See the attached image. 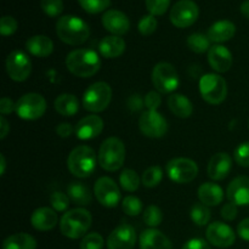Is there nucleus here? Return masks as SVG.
I'll list each match as a JSON object with an SVG mask.
<instances>
[{
  "mask_svg": "<svg viewBox=\"0 0 249 249\" xmlns=\"http://www.w3.org/2000/svg\"><path fill=\"white\" fill-rule=\"evenodd\" d=\"M199 9L192 0H180L170 10V21L178 28H187L197 21Z\"/></svg>",
  "mask_w": 249,
  "mask_h": 249,
  "instance_id": "obj_11",
  "label": "nucleus"
},
{
  "mask_svg": "<svg viewBox=\"0 0 249 249\" xmlns=\"http://www.w3.org/2000/svg\"><path fill=\"white\" fill-rule=\"evenodd\" d=\"M138 28L142 36H151L157 29V19L153 15H146L139 21Z\"/></svg>",
  "mask_w": 249,
  "mask_h": 249,
  "instance_id": "obj_41",
  "label": "nucleus"
},
{
  "mask_svg": "<svg viewBox=\"0 0 249 249\" xmlns=\"http://www.w3.org/2000/svg\"><path fill=\"white\" fill-rule=\"evenodd\" d=\"M0 129H1V133H0V138H1V140H4V139L6 138L7 133L10 131V125H9V123H7L6 119H5L4 116L0 117Z\"/></svg>",
  "mask_w": 249,
  "mask_h": 249,
  "instance_id": "obj_53",
  "label": "nucleus"
},
{
  "mask_svg": "<svg viewBox=\"0 0 249 249\" xmlns=\"http://www.w3.org/2000/svg\"><path fill=\"white\" fill-rule=\"evenodd\" d=\"M104 129V121L96 114L84 117L75 125V135L79 140H91L99 136Z\"/></svg>",
  "mask_w": 249,
  "mask_h": 249,
  "instance_id": "obj_18",
  "label": "nucleus"
},
{
  "mask_svg": "<svg viewBox=\"0 0 249 249\" xmlns=\"http://www.w3.org/2000/svg\"><path fill=\"white\" fill-rule=\"evenodd\" d=\"M165 170L169 179L177 184H189L194 181L198 174L197 163L190 158L184 157L169 160Z\"/></svg>",
  "mask_w": 249,
  "mask_h": 249,
  "instance_id": "obj_10",
  "label": "nucleus"
},
{
  "mask_svg": "<svg viewBox=\"0 0 249 249\" xmlns=\"http://www.w3.org/2000/svg\"><path fill=\"white\" fill-rule=\"evenodd\" d=\"M139 128L143 135L158 139L165 135L168 130V123L160 112L147 109L139 118Z\"/></svg>",
  "mask_w": 249,
  "mask_h": 249,
  "instance_id": "obj_12",
  "label": "nucleus"
},
{
  "mask_svg": "<svg viewBox=\"0 0 249 249\" xmlns=\"http://www.w3.org/2000/svg\"><path fill=\"white\" fill-rule=\"evenodd\" d=\"M17 31V21L11 16H2L0 19V33L4 36H12Z\"/></svg>",
  "mask_w": 249,
  "mask_h": 249,
  "instance_id": "obj_45",
  "label": "nucleus"
},
{
  "mask_svg": "<svg viewBox=\"0 0 249 249\" xmlns=\"http://www.w3.org/2000/svg\"><path fill=\"white\" fill-rule=\"evenodd\" d=\"M73 131H75V129H73V126L70 123H62L56 128V133L61 138H70Z\"/></svg>",
  "mask_w": 249,
  "mask_h": 249,
  "instance_id": "obj_51",
  "label": "nucleus"
},
{
  "mask_svg": "<svg viewBox=\"0 0 249 249\" xmlns=\"http://www.w3.org/2000/svg\"><path fill=\"white\" fill-rule=\"evenodd\" d=\"M55 109L63 117H73L79 111V101L73 94H61L55 100Z\"/></svg>",
  "mask_w": 249,
  "mask_h": 249,
  "instance_id": "obj_30",
  "label": "nucleus"
},
{
  "mask_svg": "<svg viewBox=\"0 0 249 249\" xmlns=\"http://www.w3.org/2000/svg\"><path fill=\"white\" fill-rule=\"evenodd\" d=\"M221 216L228 221L236 219V216H237V206L231 203V202L224 204V207L221 208Z\"/></svg>",
  "mask_w": 249,
  "mask_h": 249,
  "instance_id": "obj_47",
  "label": "nucleus"
},
{
  "mask_svg": "<svg viewBox=\"0 0 249 249\" xmlns=\"http://www.w3.org/2000/svg\"><path fill=\"white\" fill-rule=\"evenodd\" d=\"M162 104V97L160 94L157 91H150L145 96V106L148 109H152V111H157L158 107Z\"/></svg>",
  "mask_w": 249,
  "mask_h": 249,
  "instance_id": "obj_46",
  "label": "nucleus"
},
{
  "mask_svg": "<svg viewBox=\"0 0 249 249\" xmlns=\"http://www.w3.org/2000/svg\"><path fill=\"white\" fill-rule=\"evenodd\" d=\"M46 111V101L40 94L29 92L23 95L16 102V113L24 121H36L44 116Z\"/></svg>",
  "mask_w": 249,
  "mask_h": 249,
  "instance_id": "obj_9",
  "label": "nucleus"
},
{
  "mask_svg": "<svg viewBox=\"0 0 249 249\" xmlns=\"http://www.w3.org/2000/svg\"><path fill=\"white\" fill-rule=\"evenodd\" d=\"M104 237L97 232L88 233L80 242V249H102L104 248Z\"/></svg>",
  "mask_w": 249,
  "mask_h": 249,
  "instance_id": "obj_39",
  "label": "nucleus"
},
{
  "mask_svg": "<svg viewBox=\"0 0 249 249\" xmlns=\"http://www.w3.org/2000/svg\"><path fill=\"white\" fill-rule=\"evenodd\" d=\"M94 194L99 203L107 208L116 207L121 199V191H119V187L117 186L116 181L107 177L100 178L95 182Z\"/></svg>",
  "mask_w": 249,
  "mask_h": 249,
  "instance_id": "obj_14",
  "label": "nucleus"
},
{
  "mask_svg": "<svg viewBox=\"0 0 249 249\" xmlns=\"http://www.w3.org/2000/svg\"><path fill=\"white\" fill-rule=\"evenodd\" d=\"M233 158L238 165L249 168V141L242 142L236 147L235 152H233Z\"/></svg>",
  "mask_w": 249,
  "mask_h": 249,
  "instance_id": "obj_44",
  "label": "nucleus"
},
{
  "mask_svg": "<svg viewBox=\"0 0 249 249\" xmlns=\"http://www.w3.org/2000/svg\"><path fill=\"white\" fill-rule=\"evenodd\" d=\"M99 164L107 172H117L125 160V146L118 138H108L100 146Z\"/></svg>",
  "mask_w": 249,
  "mask_h": 249,
  "instance_id": "obj_5",
  "label": "nucleus"
},
{
  "mask_svg": "<svg viewBox=\"0 0 249 249\" xmlns=\"http://www.w3.org/2000/svg\"><path fill=\"white\" fill-rule=\"evenodd\" d=\"M124 50H125V41L121 36H105L99 44L100 53L106 58L119 57L124 53Z\"/></svg>",
  "mask_w": 249,
  "mask_h": 249,
  "instance_id": "obj_26",
  "label": "nucleus"
},
{
  "mask_svg": "<svg viewBox=\"0 0 249 249\" xmlns=\"http://www.w3.org/2000/svg\"><path fill=\"white\" fill-rule=\"evenodd\" d=\"M0 165H1V169H0V175H4L5 168H6V160H5L4 155H0Z\"/></svg>",
  "mask_w": 249,
  "mask_h": 249,
  "instance_id": "obj_55",
  "label": "nucleus"
},
{
  "mask_svg": "<svg viewBox=\"0 0 249 249\" xmlns=\"http://www.w3.org/2000/svg\"><path fill=\"white\" fill-rule=\"evenodd\" d=\"M26 48L33 56L46 57L53 53V43L46 36H33L26 41Z\"/></svg>",
  "mask_w": 249,
  "mask_h": 249,
  "instance_id": "obj_27",
  "label": "nucleus"
},
{
  "mask_svg": "<svg viewBox=\"0 0 249 249\" xmlns=\"http://www.w3.org/2000/svg\"><path fill=\"white\" fill-rule=\"evenodd\" d=\"M91 214L84 208H75L66 212L61 218L60 230L63 236L72 240L83 237L91 226Z\"/></svg>",
  "mask_w": 249,
  "mask_h": 249,
  "instance_id": "obj_3",
  "label": "nucleus"
},
{
  "mask_svg": "<svg viewBox=\"0 0 249 249\" xmlns=\"http://www.w3.org/2000/svg\"><path fill=\"white\" fill-rule=\"evenodd\" d=\"M168 106L170 111L179 118H189L194 112L192 102L181 94H173L168 97Z\"/></svg>",
  "mask_w": 249,
  "mask_h": 249,
  "instance_id": "obj_29",
  "label": "nucleus"
},
{
  "mask_svg": "<svg viewBox=\"0 0 249 249\" xmlns=\"http://www.w3.org/2000/svg\"><path fill=\"white\" fill-rule=\"evenodd\" d=\"M199 91L206 102L211 105H220L228 95V85L225 79L219 74L208 73L199 80Z\"/></svg>",
  "mask_w": 249,
  "mask_h": 249,
  "instance_id": "obj_7",
  "label": "nucleus"
},
{
  "mask_svg": "<svg viewBox=\"0 0 249 249\" xmlns=\"http://www.w3.org/2000/svg\"><path fill=\"white\" fill-rule=\"evenodd\" d=\"M78 2L89 14H99L109 6L111 0H78Z\"/></svg>",
  "mask_w": 249,
  "mask_h": 249,
  "instance_id": "obj_38",
  "label": "nucleus"
},
{
  "mask_svg": "<svg viewBox=\"0 0 249 249\" xmlns=\"http://www.w3.org/2000/svg\"><path fill=\"white\" fill-rule=\"evenodd\" d=\"M102 24L109 33L117 36H124L130 29V21L126 15L119 10H108L105 12L102 16Z\"/></svg>",
  "mask_w": 249,
  "mask_h": 249,
  "instance_id": "obj_17",
  "label": "nucleus"
},
{
  "mask_svg": "<svg viewBox=\"0 0 249 249\" xmlns=\"http://www.w3.org/2000/svg\"><path fill=\"white\" fill-rule=\"evenodd\" d=\"M181 249H211V247L202 238H192V240L187 241Z\"/></svg>",
  "mask_w": 249,
  "mask_h": 249,
  "instance_id": "obj_49",
  "label": "nucleus"
},
{
  "mask_svg": "<svg viewBox=\"0 0 249 249\" xmlns=\"http://www.w3.org/2000/svg\"><path fill=\"white\" fill-rule=\"evenodd\" d=\"M123 212L129 216H136L142 212V202L135 196H126L122 203Z\"/></svg>",
  "mask_w": 249,
  "mask_h": 249,
  "instance_id": "obj_36",
  "label": "nucleus"
},
{
  "mask_svg": "<svg viewBox=\"0 0 249 249\" xmlns=\"http://www.w3.org/2000/svg\"><path fill=\"white\" fill-rule=\"evenodd\" d=\"M66 66L72 74L80 78H90L99 72L101 61L94 50L78 49L68 53Z\"/></svg>",
  "mask_w": 249,
  "mask_h": 249,
  "instance_id": "obj_1",
  "label": "nucleus"
},
{
  "mask_svg": "<svg viewBox=\"0 0 249 249\" xmlns=\"http://www.w3.org/2000/svg\"><path fill=\"white\" fill-rule=\"evenodd\" d=\"M191 219L196 225L204 226L211 220V211L203 203H196L191 208Z\"/></svg>",
  "mask_w": 249,
  "mask_h": 249,
  "instance_id": "obj_34",
  "label": "nucleus"
},
{
  "mask_svg": "<svg viewBox=\"0 0 249 249\" xmlns=\"http://www.w3.org/2000/svg\"><path fill=\"white\" fill-rule=\"evenodd\" d=\"M232 168V158L229 153L219 152L211 158L208 163V177L211 179L220 181L228 178Z\"/></svg>",
  "mask_w": 249,
  "mask_h": 249,
  "instance_id": "obj_19",
  "label": "nucleus"
},
{
  "mask_svg": "<svg viewBox=\"0 0 249 249\" xmlns=\"http://www.w3.org/2000/svg\"><path fill=\"white\" fill-rule=\"evenodd\" d=\"M31 223L32 226L38 231L53 230L57 224V213L49 207H41L33 212Z\"/></svg>",
  "mask_w": 249,
  "mask_h": 249,
  "instance_id": "obj_22",
  "label": "nucleus"
},
{
  "mask_svg": "<svg viewBox=\"0 0 249 249\" xmlns=\"http://www.w3.org/2000/svg\"><path fill=\"white\" fill-rule=\"evenodd\" d=\"M241 14L249 18V0H246V1L242 2V5H241Z\"/></svg>",
  "mask_w": 249,
  "mask_h": 249,
  "instance_id": "obj_54",
  "label": "nucleus"
},
{
  "mask_svg": "<svg viewBox=\"0 0 249 249\" xmlns=\"http://www.w3.org/2000/svg\"><path fill=\"white\" fill-rule=\"evenodd\" d=\"M143 221L150 228H156L163 221V213L157 206H150L143 212Z\"/></svg>",
  "mask_w": 249,
  "mask_h": 249,
  "instance_id": "obj_37",
  "label": "nucleus"
},
{
  "mask_svg": "<svg viewBox=\"0 0 249 249\" xmlns=\"http://www.w3.org/2000/svg\"><path fill=\"white\" fill-rule=\"evenodd\" d=\"M146 9L153 16H162L165 14L170 4V0H145Z\"/></svg>",
  "mask_w": 249,
  "mask_h": 249,
  "instance_id": "obj_42",
  "label": "nucleus"
},
{
  "mask_svg": "<svg viewBox=\"0 0 249 249\" xmlns=\"http://www.w3.org/2000/svg\"><path fill=\"white\" fill-rule=\"evenodd\" d=\"M152 83L158 92L170 94L179 87V75L174 66L168 62H160L153 67Z\"/></svg>",
  "mask_w": 249,
  "mask_h": 249,
  "instance_id": "obj_8",
  "label": "nucleus"
},
{
  "mask_svg": "<svg viewBox=\"0 0 249 249\" xmlns=\"http://www.w3.org/2000/svg\"><path fill=\"white\" fill-rule=\"evenodd\" d=\"M67 196L70 197L73 203L78 204V206H88L92 201L89 186H87L84 182L79 181H73L68 185Z\"/></svg>",
  "mask_w": 249,
  "mask_h": 249,
  "instance_id": "obj_28",
  "label": "nucleus"
},
{
  "mask_svg": "<svg viewBox=\"0 0 249 249\" xmlns=\"http://www.w3.org/2000/svg\"><path fill=\"white\" fill-rule=\"evenodd\" d=\"M12 111H16V104H14L9 97H2L1 101H0V112H1L2 116L10 114Z\"/></svg>",
  "mask_w": 249,
  "mask_h": 249,
  "instance_id": "obj_50",
  "label": "nucleus"
},
{
  "mask_svg": "<svg viewBox=\"0 0 249 249\" xmlns=\"http://www.w3.org/2000/svg\"><path fill=\"white\" fill-rule=\"evenodd\" d=\"M207 240L219 248H228L235 243L236 236L232 229L221 221H214L207 229Z\"/></svg>",
  "mask_w": 249,
  "mask_h": 249,
  "instance_id": "obj_16",
  "label": "nucleus"
},
{
  "mask_svg": "<svg viewBox=\"0 0 249 249\" xmlns=\"http://www.w3.org/2000/svg\"><path fill=\"white\" fill-rule=\"evenodd\" d=\"M226 196L236 206H249V178L238 177L233 179L229 185Z\"/></svg>",
  "mask_w": 249,
  "mask_h": 249,
  "instance_id": "obj_20",
  "label": "nucleus"
},
{
  "mask_svg": "<svg viewBox=\"0 0 249 249\" xmlns=\"http://www.w3.org/2000/svg\"><path fill=\"white\" fill-rule=\"evenodd\" d=\"M187 46L196 53H203L211 49V40L202 33H194L187 38Z\"/></svg>",
  "mask_w": 249,
  "mask_h": 249,
  "instance_id": "obj_32",
  "label": "nucleus"
},
{
  "mask_svg": "<svg viewBox=\"0 0 249 249\" xmlns=\"http://www.w3.org/2000/svg\"><path fill=\"white\" fill-rule=\"evenodd\" d=\"M208 62L214 71L219 73H225L232 66V53L225 46L214 45L208 51Z\"/></svg>",
  "mask_w": 249,
  "mask_h": 249,
  "instance_id": "obj_21",
  "label": "nucleus"
},
{
  "mask_svg": "<svg viewBox=\"0 0 249 249\" xmlns=\"http://www.w3.org/2000/svg\"><path fill=\"white\" fill-rule=\"evenodd\" d=\"M248 126H249V121H248Z\"/></svg>",
  "mask_w": 249,
  "mask_h": 249,
  "instance_id": "obj_56",
  "label": "nucleus"
},
{
  "mask_svg": "<svg viewBox=\"0 0 249 249\" xmlns=\"http://www.w3.org/2000/svg\"><path fill=\"white\" fill-rule=\"evenodd\" d=\"M143 104H145V100L141 99L140 95H131L130 97L126 101V105H128V108L130 109L131 112H138L140 111L143 107Z\"/></svg>",
  "mask_w": 249,
  "mask_h": 249,
  "instance_id": "obj_48",
  "label": "nucleus"
},
{
  "mask_svg": "<svg viewBox=\"0 0 249 249\" xmlns=\"http://www.w3.org/2000/svg\"><path fill=\"white\" fill-rule=\"evenodd\" d=\"M40 6L45 15L50 17H57L63 11L62 0H40Z\"/></svg>",
  "mask_w": 249,
  "mask_h": 249,
  "instance_id": "obj_40",
  "label": "nucleus"
},
{
  "mask_svg": "<svg viewBox=\"0 0 249 249\" xmlns=\"http://www.w3.org/2000/svg\"><path fill=\"white\" fill-rule=\"evenodd\" d=\"M135 243V229L130 224L126 223L117 226L107 238V247H108V249H133Z\"/></svg>",
  "mask_w": 249,
  "mask_h": 249,
  "instance_id": "obj_15",
  "label": "nucleus"
},
{
  "mask_svg": "<svg viewBox=\"0 0 249 249\" xmlns=\"http://www.w3.org/2000/svg\"><path fill=\"white\" fill-rule=\"evenodd\" d=\"M236 33V26L231 21L228 19H221V21L215 22L209 27L207 32V36L209 40L214 43H225L233 38Z\"/></svg>",
  "mask_w": 249,
  "mask_h": 249,
  "instance_id": "obj_24",
  "label": "nucleus"
},
{
  "mask_svg": "<svg viewBox=\"0 0 249 249\" xmlns=\"http://www.w3.org/2000/svg\"><path fill=\"white\" fill-rule=\"evenodd\" d=\"M119 182L125 191L134 192L139 189L140 179H139V175L136 174V172H134L133 169H124L119 177Z\"/></svg>",
  "mask_w": 249,
  "mask_h": 249,
  "instance_id": "obj_33",
  "label": "nucleus"
},
{
  "mask_svg": "<svg viewBox=\"0 0 249 249\" xmlns=\"http://www.w3.org/2000/svg\"><path fill=\"white\" fill-rule=\"evenodd\" d=\"M140 249H173V245L160 230L148 229L140 235Z\"/></svg>",
  "mask_w": 249,
  "mask_h": 249,
  "instance_id": "obj_23",
  "label": "nucleus"
},
{
  "mask_svg": "<svg viewBox=\"0 0 249 249\" xmlns=\"http://www.w3.org/2000/svg\"><path fill=\"white\" fill-rule=\"evenodd\" d=\"M36 241L28 233H15L2 242V249H36Z\"/></svg>",
  "mask_w": 249,
  "mask_h": 249,
  "instance_id": "obj_31",
  "label": "nucleus"
},
{
  "mask_svg": "<svg viewBox=\"0 0 249 249\" xmlns=\"http://www.w3.org/2000/svg\"><path fill=\"white\" fill-rule=\"evenodd\" d=\"M112 99V89L107 83L97 82L90 85L83 96V106L89 112H102L108 107Z\"/></svg>",
  "mask_w": 249,
  "mask_h": 249,
  "instance_id": "obj_6",
  "label": "nucleus"
},
{
  "mask_svg": "<svg viewBox=\"0 0 249 249\" xmlns=\"http://www.w3.org/2000/svg\"><path fill=\"white\" fill-rule=\"evenodd\" d=\"M163 179V170L160 165L147 168L142 174V184L146 187H156Z\"/></svg>",
  "mask_w": 249,
  "mask_h": 249,
  "instance_id": "obj_35",
  "label": "nucleus"
},
{
  "mask_svg": "<svg viewBox=\"0 0 249 249\" xmlns=\"http://www.w3.org/2000/svg\"><path fill=\"white\" fill-rule=\"evenodd\" d=\"M237 232L242 240L249 241V218L241 221L237 226Z\"/></svg>",
  "mask_w": 249,
  "mask_h": 249,
  "instance_id": "obj_52",
  "label": "nucleus"
},
{
  "mask_svg": "<svg viewBox=\"0 0 249 249\" xmlns=\"http://www.w3.org/2000/svg\"><path fill=\"white\" fill-rule=\"evenodd\" d=\"M198 198L207 207L219 206L224 199V191L219 185L204 182L198 189Z\"/></svg>",
  "mask_w": 249,
  "mask_h": 249,
  "instance_id": "obj_25",
  "label": "nucleus"
},
{
  "mask_svg": "<svg viewBox=\"0 0 249 249\" xmlns=\"http://www.w3.org/2000/svg\"><path fill=\"white\" fill-rule=\"evenodd\" d=\"M96 153L89 146H78L70 153L67 160L68 170L77 178H88L96 168Z\"/></svg>",
  "mask_w": 249,
  "mask_h": 249,
  "instance_id": "obj_4",
  "label": "nucleus"
},
{
  "mask_svg": "<svg viewBox=\"0 0 249 249\" xmlns=\"http://www.w3.org/2000/svg\"><path fill=\"white\" fill-rule=\"evenodd\" d=\"M56 33L63 43L68 45H80L88 40L90 29L87 22L80 17L66 15L58 18L56 23Z\"/></svg>",
  "mask_w": 249,
  "mask_h": 249,
  "instance_id": "obj_2",
  "label": "nucleus"
},
{
  "mask_svg": "<svg viewBox=\"0 0 249 249\" xmlns=\"http://www.w3.org/2000/svg\"><path fill=\"white\" fill-rule=\"evenodd\" d=\"M50 203L53 211L66 212L70 206V197L63 192H53L50 196Z\"/></svg>",
  "mask_w": 249,
  "mask_h": 249,
  "instance_id": "obj_43",
  "label": "nucleus"
},
{
  "mask_svg": "<svg viewBox=\"0 0 249 249\" xmlns=\"http://www.w3.org/2000/svg\"><path fill=\"white\" fill-rule=\"evenodd\" d=\"M7 75L15 82H24L32 72V62L21 50H14L6 58Z\"/></svg>",
  "mask_w": 249,
  "mask_h": 249,
  "instance_id": "obj_13",
  "label": "nucleus"
}]
</instances>
